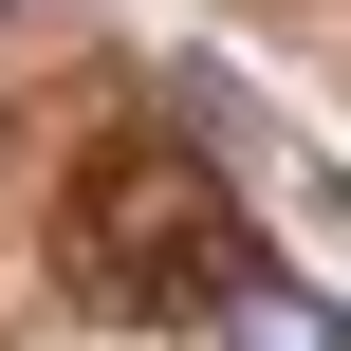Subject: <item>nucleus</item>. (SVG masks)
<instances>
[{
	"mask_svg": "<svg viewBox=\"0 0 351 351\" xmlns=\"http://www.w3.org/2000/svg\"><path fill=\"white\" fill-rule=\"evenodd\" d=\"M19 19H37V0H0V56H19Z\"/></svg>",
	"mask_w": 351,
	"mask_h": 351,
	"instance_id": "3",
	"label": "nucleus"
},
{
	"mask_svg": "<svg viewBox=\"0 0 351 351\" xmlns=\"http://www.w3.org/2000/svg\"><path fill=\"white\" fill-rule=\"evenodd\" d=\"M204 351H333V296H315V278H278V259H222Z\"/></svg>",
	"mask_w": 351,
	"mask_h": 351,
	"instance_id": "2",
	"label": "nucleus"
},
{
	"mask_svg": "<svg viewBox=\"0 0 351 351\" xmlns=\"http://www.w3.org/2000/svg\"><path fill=\"white\" fill-rule=\"evenodd\" d=\"M222 259H241V204H222L185 148H148V130H130V148L74 185V278H93L111 315H148V333H167V315H204V296H222Z\"/></svg>",
	"mask_w": 351,
	"mask_h": 351,
	"instance_id": "1",
	"label": "nucleus"
}]
</instances>
